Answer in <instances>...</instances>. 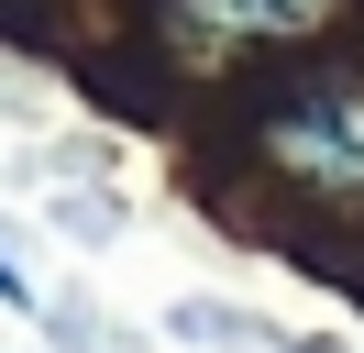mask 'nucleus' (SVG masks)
I'll list each match as a JSON object with an SVG mask.
<instances>
[{
	"label": "nucleus",
	"instance_id": "7ed1b4c3",
	"mask_svg": "<svg viewBox=\"0 0 364 353\" xmlns=\"http://www.w3.org/2000/svg\"><path fill=\"white\" fill-rule=\"evenodd\" d=\"M0 298H23V276H11V265H0Z\"/></svg>",
	"mask_w": 364,
	"mask_h": 353
},
{
	"label": "nucleus",
	"instance_id": "f257e3e1",
	"mask_svg": "<svg viewBox=\"0 0 364 353\" xmlns=\"http://www.w3.org/2000/svg\"><path fill=\"white\" fill-rule=\"evenodd\" d=\"M265 154L320 199H364V78H298L265 110Z\"/></svg>",
	"mask_w": 364,
	"mask_h": 353
},
{
	"label": "nucleus",
	"instance_id": "f03ea898",
	"mask_svg": "<svg viewBox=\"0 0 364 353\" xmlns=\"http://www.w3.org/2000/svg\"><path fill=\"white\" fill-rule=\"evenodd\" d=\"M342 0H166V44L177 56H254V44L320 33Z\"/></svg>",
	"mask_w": 364,
	"mask_h": 353
}]
</instances>
